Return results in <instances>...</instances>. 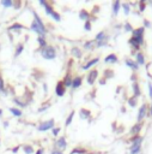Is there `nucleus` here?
Listing matches in <instances>:
<instances>
[{"label":"nucleus","mask_w":152,"mask_h":154,"mask_svg":"<svg viewBox=\"0 0 152 154\" xmlns=\"http://www.w3.org/2000/svg\"><path fill=\"white\" fill-rule=\"evenodd\" d=\"M132 81H133V82H137V76H135V75H132Z\"/></svg>","instance_id":"3c124183"},{"label":"nucleus","mask_w":152,"mask_h":154,"mask_svg":"<svg viewBox=\"0 0 152 154\" xmlns=\"http://www.w3.org/2000/svg\"><path fill=\"white\" fill-rule=\"evenodd\" d=\"M18 149H19V146H17V147H15V148L12 149V152H13V153H16V152H17Z\"/></svg>","instance_id":"603ef678"},{"label":"nucleus","mask_w":152,"mask_h":154,"mask_svg":"<svg viewBox=\"0 0 152 154\" xmlns=\"http://www.w3.org/2000/svg\"><path fill=\"white\" fill-rule=\"evenodd\" d=\"M13 102L16 105H18L19 107H25L26 106V102H23L21 99H18V98H13Z\"/></svg>","instance_id":"c9c22d12"},{"label":"nucleus","mask_w":152,"mask_h":154,"mask_svg":"<svg viewBox=\"0 0 152 154\" xmlns=\"http://www.w3.org/2000/svg\"><path fill=\"white\" fill-rule=\"evenodd\" d=\"M0 142H1V140H0Z\"/></svg>","instance_id":"4d7b16f0"},{"label":"nucleus","mask_w":152,"mask_h":154,"mask_svg":"<svg viewBox=\"0 0 152 154\" xmlns=\"http://www.w3.org/2000/svg\"><path fill=\"white\" fill-rule=\"evenodd\" d=\"M22 147H23V150H24L25 154H33V153H34L33 146H30V145H24V146H22Z\"/></svg>","instance_id":"72a5a7b5"},{"label":"nucleus","mask_w":152,"mask_h":154,"mask_svg":"<svg viewBox=\"0 0 152 154\" xmlns=\"http://www.w3.org/2000/svg\"><path fill=\"white\" fill-rule=\"evenodd\" d=\"M60 131H61V128H59V127H58V128H56V127H55V128H53V129H52V132H53V136H58Z\"/></svg>","instance_id":"79ce46f5"},{"label":"nucleus","mask_w":152,"mask_h":154,"mask_svg":"<svg viewBox=\"0 0 152 154\" xmlns=\"http://www.w3.org/2000/svg\"><path fill=\"white\" fill-rule=\"evenodd\" d=\"M40 52H41L42 58L46 59V60H53V59L56 58V49L52 45H47L44 48H42L41 51H40Z\"/></svg>","instance_id":"7ed1b4c3"},{"label":"nucleus","mask_w":152,"mask_h":154,"mask_svg":"<svg viewBox=\"0 0 152 154\" xmlns=\"http://www.w3.org/2000/svg\"><path fill=\"white\" fill-rule=\"evenodd\" d=\"M37 44L40 46V49H42V48H44L47 46V41H46V39L43 36H37Z\"/></svg>","instance_id":"393cba45"},{"label":"nucleus","mask_w":152,"mask_h":154,"mask_svg":"<svg viewBox=\"0 0 152 154\" xmlns=\"http://www.w3.org/2000/svg\"><path fill=\"white\" fill-rule=\"evenodd\" d=\"M52 154H64V153L60 152V150H58V149H54V150L52 152Z\"/></svg>","instance_id":"09e8293b"},{"label":"nucleus","mask_w":152,"mask_h":154,"mask_svg":"<svg viewBox=\"0 0 152 154\" xmlns=\"http://www.w3.org/2000/svg\"><path fill=\"white\" fill-rule=\"evenodd\" d=\"M90 116H91V112L89 110H86V108H82V110L79 111V117L82 118V119H86Z\"/></svg>","instance_id":"5701e85b"},{"label":"nucleus","mask_w":152,"mask_h":154,"mask_svg":"<svg viewBox=\"0 0 152 154\" xmlns=\"http://www.w3.org/2000/svg\"><path fill=\"white\" fill-rule=\"evenodd\" d=\"M74 115H76V111H71V113L68 115V117H67V119H66V122H65V125H66V127H68L71 123H72Z\"/></svg>","instance_id":"7c9ffc66"},{"label":"nucleus","mask_w":152,"mask_h":154,"mask_svg":"<svg viewBox=\"0 0 152 154\" xmlns=\"http://www.w3.org/2000/svg\"><path fill=\"white\" fill-rule=\"evenodd\" d=\"M23 49H24V45H23V44H18V45H17V47H16V53H15V57L17 58L19 54H22Z\"/></svg>","instance_id":"473e14b6"},{"label":"nucleus","mask_w":152,"mask_h":154,"mask_svg":"<svg viewBox=\"0 0 152 154\" xmlns=\"http://www.w3.org/2000/svg\"><path fill=\"white\" fill-rule=\"evenodd\" d=\"M111 7H113V15H114V16H117L119 12H120V8H121V3L116 0V1L113 3Z\"/></svg>","instance_id":"aec40b11"},{"label":"nucleus","mask_w":152,"mask_h":154,"mask_svg":"<svg viewBox=\"0 0 152 154\" xmlns=\"http://www.w3.org/2000/svg\"><path fill=\"white\" fill-rule=\"evenodd\" d=\"M79 18L80 19H82V20H85V22H86V20H89L90 19V13L86 11V10H80V11H79Z\"/></svg>","instance_id":"412c9836"},{"label":"nucleus","mask_w":152,"mask_h":154,"mask_svg":"<svg viewBox=\"0 0 152 154\" xmlns=\"http://www.w3.org/2000/svg\"><path fill=\"white\" fill-rule=\"evenodd\" d=\"M97 78H98V71L96 70V69H92L89 72V75H87V77H86V82H87V84H90V86H92L95 82L97 81Z\"/></svg>","instance_id":"0eeeda50"},{"label":"nucleus","mask_w":152,"mask_h":154,"mask_svg":"<svg viewBox=\"0 0 152 154\" xmlns=\"http://www.w3.org/2000/svg\"><path fill=\"white\" fill-rule=\"evenodd\" d=\"M146 6H147L146 1H144V0H140V1H139V11L140 12H144L145 8H146Z\"/></svg>","instance_id":"4c0bfd02"},{"label":"nucleus","mask_w":152,"mask_h":154,"mask_svg":"<svg viewBox=\"0 0 152 154\" xmlns=\"http://www.w3.org/2000/svg\"><path fill=\"white\" fill-rule=\"evenodd\" d=\"M147 117H151V118H152V101H151V104L149 105V112H147Z\"/></svg>","instance_id":"49530a36"},{"label":"nucleus","mask_w":152,"mask_h":154,"mask_svg":"<svg viewBox=\"0 0 152 154\" xmlns=\"http://www.w3.org/2000/svg\"><path fill=\"white\" fill-rule=\"evenodd\" d=\"M98 61H99V58H98V57H96V58H92L91 60H89L86 64H84V65L82 66V69H83V70H89L90 68H92L94 65H96V64L98 63Z\"/></svg>","instance_id":"dca6fc26"},{"label":"nucleus","mask_w":152,"mask_h":154,"mask_svg":"<svg viewBox=\"0 0 152 154\" xmlns=\"http://www.w3.org/2000/svg\"><path fill=\"white\" fill-rule=\"evenodd\" d=\"M147 112H149V105L146 102H144L138 110V115H137V123H143V120L147 117Z\"/></svg>","instance_id":"20e7f679"},{"label":"nucleus","mask_w":152,"mask_h":154,"mask_svg":"<svg viewBox=\"0 0 152 154\" xmlns=\"http://www.w3.org/2000/svg\"><path fill=\"white\" fill-rule=\"evenodd\" d=\"M0 91H1V93H4V94L7 93V90L5 88V83H4V78L1 76H0Z\"/></svg>","instance_id":"e433bc0d"},{"label":"nucleus","mask_w":152,"mask_h":154,"mask_svg":"<svg viewBox=\"0 0 152 154\" xmlns=\"http://www.w3.org/2000/svg\"><path fill=\"white\" fill-rule=\"evenodd\" d=\"M147 90H149V96H150V99H152V82L151 81L147 82Z\"/></svg>","instance_id":"a19ab883"},{"label":"nucleus","mask_w":152,"mask_h":154,"mask_svg":"<svg viewBox=\"0 0 152 154\" xmlns=\"http://www.w3.org/2000/svg\"><path fill=\"white\" fill-rule=\"evenodd\" d=\"M96 46V42H95V40H90V41H86V42L84 44V49L86 51H92Z\"/></svg>","instance_id":"4be33fe9"},{"label":"nucleus","mask_w":152,"mask_h":154,"mask_svg":"<svg viewBox=\"0 0 152 154\" xmlns=\"http://www.w3.org/2000/svg\"><path fill=\"white\" fill-rule=\"evenodd\" d=\"M86 153V149L85 148H82V147H76L71 150L69 154H85Z\"/></svg>","instance_id":"c85d7f7f"},{"label":"nucleus","mask_w":152,"mask_h":154,"mask_svg":"<svg viewBox=\"0 0 152 154\" xmlns=\"http://www.w3.org/2000/svg\"><path fill=\"white\" fill-rule=\"evenodd\" d=\"M62 82H64V84H65V87H66V88H68V87H72V82H73V78H72V76L69 75V72H67V74L65 75V77H64Z\"/></svg>","instance_id":"6ab92c4d"},{"label":"nucleus","mask_w":152,"mask_h":154,"mask_svg":"<svg viewBox=\"0 0 152 154\" xmlns=\"http://www.w3.org/2000/svg\"><path fill=\"white\" fill-rule=\"evenodd\" d=\"M105 83H107V79H105L104 77H103L102 79H99V84H102V86H103V84H105Z\"/></svg>","instance_id":"de8ad7c7"},{"label":"nucleus","mask_w":152,"mask_h":154,"mask_svg":"<svg viewBox=\"0 0 152 154\" xmlns=\"http://www.w3.org/2000/svg\"><path fill=\"white\" fill-rule=\"evenodd\" d=\"M33 15H34V20L31 22V25H30V30L34 32V33H36L38 36H43L44 37L47 35V33H48L46 25L43 24L41 17L37 15L36 11H33Z\"/></svg>","instance_id":"f257e3e1"},{"label":"nucleus","mask_w":152,"mask_h":154,"mask_svg":"<svg viewBox=\"0 0 152 154\" xmlns=\"http://www.w3.org/2000/svg\"><path fill=\"white\" fill-rule=\"evenodd\" d=\"M4 127H5V128L8 127V122H4Z\"/></svg>","instance_id":"864d4df0"},{"label":"nucleus","mask_w":152,"mask_h":154,"mask_svg":"<svg viewBox=\"0 0 152 154\" xmlns=\"http://www.w3.org/2000/svg\"><path fill=\"white\" fill-rule=\"evenodd\" d=\"M143 123H135V124L130 128V134L132 135H140V131L143 130Z\"/></svg>","instance_id":"4468645a"},{"label":"nucleus","mask_w":152,"mask_h":154,"mask_svg":"<svg viewBox=\"0 0 152 154\" xmlns=\"http://www.w3.org/2000/svg\"><path fill=\"white\" fill-rule=\"evenodd\" d=\"M35 154H43V148H40Z\"/></svg>","instance_id":"8fccbe9b"},{"label":"nucleus","mask_w":152,"mask_h":154,"mask_svg":"<svg viewBox=\"0 0 152 154\" xmlns=\"http://www.w3.org/2000/svg\"><path fill=\"white\" fill-rule=\"evenodd\" d=\"M65 93H66V87L64 84V82L62 81H59L58 83H56V86H55V94L61 98V96L65 95Z\"/></svg>","instance_id":"6e6552de"},{"label":"nucleus","mask_w":152,"mask_h":154,"mask_svg":"<svg viewBox=\"0 0 152 154\" xmlns=\"http://www.w3.org/2000/svg\"><path fill=\"white\" fill-rule=\"evenodd\" d=\"M107 35H108V34L105 33V30H102V32H99V33H98V34L95 36V42H97V41H99V40L104 39Z\"/></svg>","instance_id":"2f4dec72"},{"label":"nucleus","mask_w":152,"mask_h":154,"mask_svg":"<svg viewBox=\"0 0 152 154\" xmlns=\"http://www.w3.org/2000/svg\"><path fill=\"white\" fill-rule=\"evenodd\" d=\"M1 115H3V110H1V108H0V116H1Z\"/></svg>","instance_id":"5fc2aeb1"},{"label":"nucleus","mask_w":152,"mask_h":154,"mask_svg":"<svg viewBox=\"0 0 152 154\" xmlns=\"http://www.w3.org/2000/svg\"><path fill=\"white\" fill-rule=\"evenodd\" d=\"M53 128H55V120H54L53 118H52V119H48V120H46V122H43V123H41V124L37 127L38 131L52 130Z\"/></svg>","instance_id":"423d86ee"},{"label":"nucleus","mask_w":152,"mask_h":154,"mask_svg":"<svg viewBox=\"0 0 152 154\" xmlns=\"http://www.w3.org/2000/svg\"><path fill=\"white\" fill-rule=\"evenodd\" d=\"M144 35H145V28L144 27L135 28L133 32H132V36H134V37H143Z\"/></svg>","instance_id":"2eb2a0df"},{"label":"nucleus","mask_w":152,"mask_h":154,"mask_svg":"<svg viewBox=\"0 0 152 154\" xmlns=\"http://www.w3.org/2000/svg\"><path fill=\"white\" fill-rule=\"evenodd\" d=\"M22 29H24V25L23 24H21V23H13L12 25H10L8 28H7V30L8 32H19V30H22Z\"/></svg>","instance_id":"a211bd4d"},{"label":"nucleus","mask_w":152,"mask_h":154,"mask_svg":"<svg viewBox=\"0 0 152 154\" xmlns=\"http://www.w3.org/2000/svg\"><path fill=\"white\" fill-rule=\"evenodd\" d=\"M151 5H152V1H151Z\"/></svg>","instance_id":"6e6d98bb"},{"label":"nucleus","mask_w":152,"mask_h":154,"mask_svg":"<svg viewBox=\"0 0 152 154\" xmlns=\"http://www.w3.org/2000/svg\"><path fill=\"white\" fill-rule=\"evenodd\" d=\"M8 111L11 112V113L15 116V117H21L22 116V111L19 108H16V107H10Z\"/></svg>","instance_id":"c756f323"},{"label":"nucleus","mask_w":152,"mask_h":154,"mask_svg":"<svg viewBox=\"0 0 152 154\" xmlns=\"http://www.w3.org/2000/svg\"><path fill=\"white\" fill-rule=\"evenodd\" d=\"M117 61H119V58H117V56L115 53H110V54H108L104 58V63L105 64H116Z\"/></svg>","instance_id":"ddd939ff"},{"label":"nucleus","mask_w":152,"mask_h":154,"mask_svg":"<svg viewBox=\"0 0 152 154\" xmlns=\"http://www.w3.org/2000/svg\"><path fill=\"white\" fill-rule=\"evenodd\" d=\"M135 61H137V64L139 65V66H144L145 64H146V59H145V54L141 52H137L135 53V59H134Z\"/></svg>","instance_id":"9d476101"},{"label":"nucleus","mask_w":152,"mask_h":154,"mask_svg":"<svg viewBox=\"0 0 152 154\" xmlns=\"http://www.w3.org/2000/svg\"><path fill=\"white\" fill-rule=\"evenodd\" d=\"M130 146H129V153L130 154H140L143 149V142L144 137L141 135H133L129 139Z\"/></svg>","instance_id":"f03ea898"},{"label":"nucleus","mask_w":152,"mask_h":154,"mask_svg":"<svg viewBox=\"0 0 152 154\" xmlns=\"http://www.w3.org/2000/svg\"><path fill=\"white\" fill-rule=\"evenodd\" d=\"M44 10H46V13L48 15V16H50L54 20H56V22H60L61 20V16H60V13L58 12V11H55V10L52 7V5H50L49 3H47L44 6Z\"/></svg>","instance_id":"39448f33"},{"label":"nucleus","mask_w":152,"mask_h":154,"mask_svg":"<svg viewBox=\"0 0 152 154\" xmlns=\"http://www.w3.org/2000/svg\"><path fill=\"white\" fill-rule=\"evenodd\" d=\"M125 64H126V66H128L130 70H133V71H138L139 70V65L137 64V61L134 59L126 58L125 59Z\"/></svg>","instance_id":"9b49d317"},{"label":"nucleus","mask_w":152,"mask_h":154,"mask_svg":"<svg viewBox=\"0 0 152 154\" xmlns=\"http://www.w3.org/2000/svg\"><path fill=\"white\" fill-rule=\"evenodd\" d=\"M71 52H72V56L73 57H76V58H82V56H83V53H82V51H80L78 47H73L72 49H71Z\"/></svg>","instance_id":"bb28decb"},{"label":"nucleus","mask_w":152,"mask_h":154,"mask_svg":"<svg viewBox=\"0 0 152 154\" xmlns=\"http://www.w3.org/2000/svg\"><path fill=\"white\" fill-rule=\"evenodd\" d=\"M0 48H1V46H0Z\"/></svg>","instance_id":"13d9d810"},{"label":"nucleus","mask_w":152,"mask_h":154,"mask_svg":"<svg viewBox=\"0 0 152 154\" xmlns=\"http://www.w3.org/2000/svg\"><path fill=\"white\" fill-rule=\"evenodd\" d=\"M55 147H56V149L60 150V152H62V150H65V149L67 148V142H66L65 136H61L60 139H58V141L55 142Z\"/></svg>","instance_id":"1a4fd4ad"},{"label":"nucleus","mask_w":152,"mask_h":154,"mask_svg":"<svg viewBox=\"0 0 152 154\" xmlns=\"http://www.w3.org/2000/svg\"><path fill=\"white\" fill-rule=\"evenodd\" d=\"M124 30H125V32H129V33H132V32H133V30H134V28L133 27H132V24L129 23V22H125V25H124Z\"/></svg>","instance_id":"f704fd0d"},{"label":"nucleus","mask_w":152,"mask_h":154,"mask_svg":"<svg viewBox=\"0 0 152 154\" xmlns=\"http://www.w3.org/2000/svg\"><path fill=\"white\" fill-rule=\"evenodd\" d=\"M113 75H114V72H113V71L108 70L107 72H104V78H105V79H107V78H110V77H113Z\"/></svg>","instance_id":"37998d69"},{"label":"nucleus","mask_w":152,"mask_h":154,"mask_svg":"<svg viewBox=\"0 0 152 154\" xmlns=\"http://www.w3.org/2000/svg\"><path fill=\"white\" fill-rule=\"evenodd\" d=\"M108 42H109V36L107 35L104 39L97 41V42H96V47H104V46L108 45Z\"/></svg>","instance_id":"b1692460"},{"label":"nucleus","mask_w":152,"mask_h":154,"mask_svg":"<svg viewBox=\"0 0 152 154\" xmlns=\"http://www.w3.org/2000/svg\"><path fill=\"white\" fill-rule=\"evenodd\" d=\"M84 29L86 30V32H90L91 29H92V24H91V20H86V22L84 23Z\"/></svg>","instance_id":"ea45409f"},{"label":"nucleus","mask_w":152,"mask_h":154,"mask_svg":"<svg viewBox=\"0 0 152 154\" xmlns=\"http://www.w3.org/2000/svg\"><path fill=\"white\" fill-rule=\"evenodd\" d=\"M82 82H83V77L82 76H77L73 78V82H72V90H76L77 88H79L80 86H82Z\"/></svg>","instance_id":"f3484780"},{"label":"nucleus","mask_w":152,"mask_h":154,"mask_svg":"<svg viewBox=\"0 0 152 154\" xmlns=\"http://www.w3.org/2000/svg\"><path fill=\"white\" fill-rule=\"evenodd\" d=\"M132 90H133V96H135V98L141 96V88H140V84L138 81L132 83Z\"/></svg>","instance_id":"f8f14e48"},{"label":"nucleus","mask_w":152,"mask_h":154,"mask_svg":"<svg viewBox=\"0 0 152 154\" xmlns=\"http://www.w3.org/2000/svg\"><path fill=\"white\" fill-rule=\"evenodd\" d=\"M151 25H152V24H151V22H150L149 19H146V18H145V19H144V25H143V27L146 29V28H151Z\"/></svg>","instance_id":"c03bdc74"},{"label":"nucleus","mask_w":152,"mask_h":154,"mask_svg":"<svg viewBox=\"0 0 152 154\" xmlns=\"http://www.w3.org/2000/svg\"><path fill=\"white\" fill-rule=\"evenodd\" d=\"M128 105H129V107H132V108L137 107V105H138V98H135V96L132 95V96L128 99Z\"/></svg>","instance_id":"a878e982"},{"label":"nucleus","mask_w":152,"mask_h":154,"mask_svg":"<svg viewBox=\"0 0 152 154\" xmlns=\"http://www.w3.org/2000/svg\"><path fill=\"white\" fill-rule=\"evenodd\" d=\"M49 106H50L49 104H47V105H43L41 108H38V112H40V113H41V112H43V111H46L47 108H49Z\"/></svg>","instance_id":"a18cd8bd"},{"label":"nucleus","mask_w":152,"mask_h":154,"mask_svg":"<svg viewBox=\"0 0 152 154\" xmlns=\"http://www.w3.org/2000/svg\"><path fill=\"white\" fill-rule=\"evenodd\" d=\"M121 7H122L124 10V13L126 16H128L130 13V4L129 3H124V4H121Z\"/></svg>","instance_id":"cd10ccee"},{"label":"nucleus","mask_w":152,"mask_h":154,"mask_svg":"<svg viewBox=\"0 0 152 154\" xmlns=\"http://www.w3.org/2000/svg\"><path fill=\"white\" fill-rule=\"evenodd\" d=\"M1 5L4 7H12L13 6V1H11V0H3Z\"/></svg>","instance_id":"58836bf2"}]
</instances>
